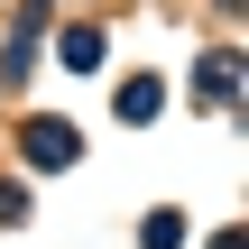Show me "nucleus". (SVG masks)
I'll list each match as a JSON object with an SVG mask.
<instances>
[{"instance_id": "1", "label": "nucleus", "mask_w": 249, "mask_h": 249, "mask_svg": "<svg viewBox=\"0 0 249 249\" xmlns=\"http://www.w3.org/2000/svg\"><path fill=\"white\" fill-rule=\"evenodd\" d=\"M74 157H83V139L65 120H28V166H74Z\"/></svg>"}, {"instance_id": "2", "label": "nucleus", "mask_w": 249, "mask_h": 249, "mask_svg": "<svg viewBox=\"0 0 249 249\" xmlns=\"http://www.w3.org/2000/svg\"><path fill=\"white\" fill-rule=\"evenodd\" d=\"M157 102H166V83H157V74H129V83H120V120H148Z\"/></svg>"}, {"instance_id": "3", "label": "nucleus", "mask_w": 249, "mask_h": 249, "mask_svg": "<svg viewBox=\"0 0 249 249\" xmlns=\"http://www.w3.org/2000/svg\"><path fill=\"white\" fill-rule=\"evenodd\" d=\"M65 65H74V74H92V65H102V37H92V28H74V37H65Z\"/></svg>"}, {"instance_id": "4", "label": "nucleus", "mask_w": 249, "mask_h": 249, "mask_svg": "<svg viewBox=\"0 0 249 249\" xmlns=\"http://www.w3.org/2000/svg\"><path fill=\"white\" fill-rule=\"evenodd\" d=\"M139 240H148V249H176V240H185V222H176V213H148V231H139Z\"/></svg>"}]
</instances>
